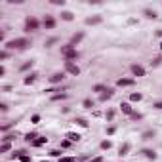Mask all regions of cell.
Returning a JSON list of instances; mask_svg holds the SVG:
<instances>
[{
    "label": "cell",
    "instance_id": "6da1fadb",
    "mask_svg": "<svg viewBox=\"0 0 162 162\" xmlns=\"http://www.w3.org/2000/svg\"><path fill=\"white\" fill-rule=\"evenodd\" d=\"M31 46V40L29 38H15V40H10L8 44H6V48L8 50H25V48Z\"/></svg>",
    "mask_w": 162,
    "mask_h": 162
},
{
    "label": "cell",
    "instance_id": "7a4b0ae2",
    "mask_svg": "<svg viewBox=\"0 0 162 162\" xmlns=\"http://www.w3.org/2000/svg\"><path fill=\"white\" fill-rule=\"evenodd\" d=\"M61 56L65 57V61H73V59H78V51L74 50V46L65 44V46H61Z\"/></svg>",
    "mask_w": 162,
    "mask_h": 162
},
{
    "label": "cell",
    "instance_id": "3957f363",
    "mask_svg": "<svg viewBox=\"0 0 162 162\" xmlns=\"http://www.w3.org/2000/svg\"><path fill=\"white\" fill-rule=\"evenodd\" d=\"M38 27H40V21H38L36 17H32V15H29V17L25 19V31H27V32L38 31Z\"/></svg>",
    "mask_w": 162,
    "mask_h": 162
},
{
    "label": "cell",
    "instance_id": "277c9868",
    "mask_svg": "<svg viewBox=\"0 0 162 162\" xmlns=\"http://www.w3.org/2000/svg\"><path fill=\"white\" fill-rule=\"evenodd\" d=\"M65 71H67L69 74H73V76H78L80 74V67L74 65L73 61H65Z\"/></svg>",
    "mask_w": 162,
    "mask_h": 162
},
{
    "label": "cell",
    "instance_id": "5b68a950",
    "mask_svg": "<svg viewBox=\"0 0 162 162\" xmlns=\"http://www.w3.org/2000/svg\"><path fill=\"white\" fill-rule=\"evenodd\" d=\"M42 25H44V27L46 29H56V25H57V21H56V17H54V15H46V17L42 19Z\"/></svg>",
    "mask_w": 162,
    "mask_h": 162
},
{
    "label": "cell",
    "instance_id": "8992f818",
    "mask_svg": "<svg viewBox=\"0 0 162 162\" xmlns=\"http://www.w3.org/2000/svg\"><path fill=\"white\" fill-rule=\"evenodd\" d=\"M134 82H135L134 78H118L116 80V86L118 88H128V86H134Z\"/></svg>",
    "mask_w": 162,
    "mask_h": 162
},
{
    "label": "cell",
    "instance_id": "52a82bcc",
    "mask_svg": "<svg viewBox=\"0 0 162 162\" xmlns=\"http://www.w3.org/2000/svg\"><path fill=\"white\" fill-rule=\"evenodd\" d=\"M65 80V74L63 73H56V74H51L50 76V82L51 84H61Z\"/></svg>",
    "mask_w": 162,
    "mask_h": 162
},
{
    "label": "cell",
    "instance_id": "ba28073f",
    "mask_svg": "<svg viewBox=\"0 0 162 162\" xmlns=\"http://www.w3.org/2000/svg\"><path fill=\"white\" fill-rule=\"evenodd\" d=\"M132 73H134L135 76H145V67H141V65H132Z\"/></svg>",
    "mask_w": 162,
    "mask_h": 162
},
{
    "label": "cell",
    "instance_id": "9c48e42d",
    "mask_svg": "<svg viewBox=\"0 0 162 162\" xmlns=\"http://www.w3.org/2000/svg\"><path fill=\"white\" fill-rule=\"evenodd\" d=\"M113 95H115V90H113V88H107L105 92L99 95V99H101V101H107V99H111Z\"/></svg>",
    "mask_w": 162,
    "mask_h": 162
},
{
    "label": "cell",
    "instance_id": "30bf717a",
    "mask_svg": "<svg viewBox=\"0 0 162 162\" xmlns=\"http://www.w3.org/2000/svg\"><path fill=\"white\" fill-rule=\"evenodd\" d=\"M101 21H103L101 15H93V17H88V19H86V25H99Z\"/></svg>",
    "mask_w": 162,
    "mask_h": 162
},
{
    "label": "cell",
    "instance_id": "8fae6325",
    "mask_svg": "<svg viewBox=\"0 0 162 162\" xmlns=\"http://www.w3.org/2000/svg\"><path fill=\"white\" fill-rule=\"evenodd\" d=\"M141 154H143V157H147L149 160H154V158H157V153H154L153 149H143V151H141Z\"/></svg>",
    "mask_w": 162,
    "mask_h": 162
},
{
    "label": "cell",
    "instance_id": "7c38bea8",
    "mask_svg": "<svg viewBox=\"0 0 162 162\" xmlns=\"http://www.w3.org/2000/svg\"><path fill=\"white\" fill-rule=\"evenodd\" d=\"M130 149H132V145H130V143L120 145V149H118V154H120V157H126V154L130 153Z\"/></svg>",
    "mask_w": 162,
    "mask_h": 162
},
{
    "label": "cell",
    "instance_id": "4fadbf2b",
    "mask_svg": "<svg viewBox=\"0 0 162 162\" xmlns=\"http://www.w3.org/2000/svg\"><path fill=\"white\" fill-rule=\"evenodd\" d=\"M82 38H84V32H76V34H73V38H71L69 44H71V46H74V44H78Z\"/></svg>",
    "mask_w": 162,
    "mask_h": 162
},
{
    "label": "cell",
    "instance_id": "5bb4252c",
    "mask_svg": "<svg viewBox=\"0 0 162 162\" xmlns=\"http://www.w3.org/2000/svg\"><path fill=\"white\" fill-rule=\"evenodd\" d=\"M143 15L147 19H157V12H154V10H151V8H145L143 10Z\"/></svg>",
    "mask_w": 162,
    "mask_h": 162
},
{
    "label": "cell",
    "instance_id": "9a60e30c",
    "mask_svg": "<svg viewBox=\"0 0 162 162\" xmlns=\"http://www.w3.org/2000/svg\"><path fill=\"white\" fill-rule=\"evenodd\" d=\"M46 143H48V137H38L36 141H32L31 145L32 147H42V145H46Z\"/></svg>",
    "mask_w": 162,
    "mask_h": 162
},
{
    "label": "cell",
    "instance_id": "2e32d148",
    "mask_svg": "<svg viewBox=\"0 0 162 162\" xmlns=\"http://www.w3.org/2000/svg\"><path fill=\"white\" fill-rule=\"evenodd\" d=\"M61 19H63V21H73L74 15L71 14V12H67V10H65V12H61Z\"/></svg>",
    "mask_w": 162,
    "mask_h": 162
},
{
    "label": "cell",
    "instance_id": "e0dca14e",
    "mask_svg": "<svg viewBox=\"0 0 162 162\" xmlns=\"http://www.w3.org/2000/svg\"><path fill=\"white\" fill-rule=\"evenodd\" d=\"M36 76H38L36 73H31V74H29V76H25V80H23V82H25V84H27V86H29V84H32V82H34V80H36Z\"/></svg>",
    "mask_w": 162,
    "mask_h": 162
},
{
    "label": "cell",
    "instance_id": "ac0fdd59",
    "mask_svg": "<svg viewBox=\"0 0 162 162\" xmlns=\"http://www.w3.org/2000/svg\"><path fill=\"white\" fill-rule=\"evenodd\" d=\"M120 109H122V113H126V115H132V105L130 103H120Z\"/></svg>",
    "mask_w": 162,
    "mask_h": 162
},
{
    "label": "cell",
    "instance_id": "d6986e66",
    "mask_svg": "<svg viewBox=\"0 0 162 162\" xmlns=\"http://www.w3.org/2000/svg\"><path fill=\"white\" fill-rule=\"evenodd\" d=\"M67 139H69L71 143H74V141H80V135L74 134V132H69V134H67Z\"/></svg>",
    "mask_w": 162,
    "mask_h": 162
},
{
    "label": "cell",
    "instance_id": "ffe728a7",
    "mask_svg": "<svg viewBox=\"0 0 162 162\" xmlns=\"http://www.w3.org/2000/svg\"><path fill=\"white\" fill-rule=\"evenodd\" d=\"M36 137L38 135L34 134V132H29V134L25 135V141H27V143H32V141H36Z\"/></svg>",
    "mask_w": 162,
    "mask_h": 162
},
{
    "label": "cell",
    "instance_id": "44dd1931",
    "mask_svg": "<svg viewBox=\"0 0 162 162\" xmlns=\"http://www.w3.org/2000/svg\"><path fill=\"white\" fill-rule=\"evenodd\" d=\"M153 137H154V130H147L141 134V139H153Z\"/></svg>",
    "mask_w": 162,
    "mask_h": 162
},
{
    "label": "cell",
    "instance_id": "7402d4cb",
    "mask_svg": "<svg viewBox=\"0 0 162 162\" xmlns=\"http://www.w3.org/2000/svg\"><path fill=\"white\" fill-rule=\"evenodd\" d=\"M99 147H101L103 151H109V149L113 147V143H111V141H109V139H105V141H101V145H99Z\"/></svg>",
    "mask_w": 162,
    "mask_h": 162
},
{
    "label": "cell",
    "instance_id": "603a6c76",
    "mask_svg": "<svg viewBox=\"0 0 162 162\" xmlns=\"http://www.w3.org/2000/svg\"><path fill=\"white\" fill-rule=\"evenodd\" d=\"M59 99H67V93H54L51 101H59Z\"/></svg>",
    "mask_w": 162,
    "mask_h": 162
},
{
    "label": "cell",
    "instance_id": "cb8c5ba5",
    "mask_svg": "<svg viewBox=\"0 0 162 162\" xmlns=\"http://www.w3.org/2000/svg\"><path fill=\"white\" fill-rule=\"evenodd\" d=\"M130 99H132V101H141V99H143V95H141L139 92H134L132 95H130Z\"/></svg>",
    "mask_w": 162,
    "mask_h": 162
},
{
    "label": "cell",
    "instance_id": "d4e9b609",
    "mask_svg": "<svg viewBox=\"0 0 162 162\" xmlns=\"http://www.w3.org/2000/svg\"><path fill=\"white\" fill-rule=\"evenodd\" d=\"M105 86H103V84H97V86H93V92H97V93H99V95H101V93L103 92H105Z\"/></svg>",
    "mask_w": 162,
    "mask_h": 162
},
{
    "label": "cell",
    "instance_id": "484cf974",
    "mask_svg": "<svg viewBox=\"0 0 162 162\" xmlns=\"http://www.w3.org/2000/svg\"><path fill=\"white\" fill-rule=\"evenodd\" d=\"M32 65H34V61H27V63H23V65H21V69H19V71H29V69L32 67Z\"/></svg>",
    "mask_w": 162,
    "mask_h": 162
},
{
    "label": "cell",
    "instance_id": "4316f807",
    "mask_svg": "<svg viewBox=\"0 0 162 162\" xmlns=\"http://www.w3.org/2000/svg\"><path fill=\"white\" fill-rule=\"evenodd\" d=\"M82 105H84V109H92V107H93V101H92V99H84Z\"/></svg>",
    "mask_w": 162,
    "mask_h": 162
},
{
    "label": "cell",
    "instance_id": "83f0119b",
    "mask_svg": "<svg viewBox=\"0 0 162 162\" xmlns=\"http://www.w3.org/2000/svg\"><path fill=\"white\" fill-rule=\"evenodd\" d=\"M74 122H76L78 126H82V128H88V120H84V118H76Z\"/></svg>",
    "mask_w": 162,
    "mask_h": 162
},
{
    "label": "cell",
    "instance_id": "f1b7e54d",
    "mask_svg": "<svg viewBox=\"0 0 162 162\" xmlns=\"http://www.w3.org/2000/svg\"><path fill=\"white\" fill-rule=\"evenodd\" d=\"M130 118H132V120H141V118H143V115H139V113H132V115H130Z\"/></svg>",
    "mask_w": 162,
    "mask_h": 162
},
{
    "label": "cell",
    "instance_id": "f546056e",
    "mask_svg": "<svg viewBox=\"0 0 162 162\" xmlns=\"http://www.w3.org/2000/svg\"><path fill=\"white\" fill-rule=\"evenodd\" d=\"M105 118H107V120H113V118H115V111H113V109H109V111L105 113Z\"/></svg>",
    "mask_w": 162,
    "mask_h": 162
},
{
    "label": "cell",
    "instance_id": "4dcf8cb0",
    "mask_svg": "<svg viewBox=\"0 0 162 162\" xmlns=\"http://www.w3.org/2000/svg\"><path fill=\"white\" fill-rule=\"evenodd\" d=\"M10 149H12V145H10V143H2V147H0V153H8Z\"/></svg>",
    "mask_w": 162,
    "mask_h": 162
},
{
    "label": "cell",
    "instance_id": "1f68e13d",
    "mask_svg": "<svg viewBox=\"0 0 162 162\" xmlns=\"http://www.w3.org/2000/svg\"><path fill=\"white\" fill-rule=\"evenodd\" d=\"M59 162H76V158L74 157H61Z\"/></svg>",
    "mask_w": 162,
    "mask_h": 162
},
{
    "label": "cell",
    "instance_id": "d6a6232c",
    "mask_svg": "<svg viewBox=\"0 0 162 162\" xmlns=\"http://www.w3.org/2000/svg\"><path fill=\"white\" fill-rule=\"evenodd\" d=\"M151 63H153L154 67H157V65H160V63H162V54H160V56H158V57H154V59L151 61Z\"/></svg>",
    "mask_w": 162,
    "mask_h": 162
},
{
    "label": "cell",
    "instance_id": "836d02e7",
    "mask_svg": "<svg viewBox=\"0 0 162 162\" xmlns=\"http://www.w3.org/2000/svg\"><path fill=\"white\" fill-rule=\"evenodd\" d=\"M19 160H21V162H31V157L25 153V154H21V157H19Z\"/></svg>",
    "mask_w": 162,
    "mask_h": 162
},
{
    "label": "cell",
    "instance_id": "e575fe53",
    "mask_svg": "<svg viewBox=\"0 0 162 162\" xmlns=\"http://www.w3.org/2000/svg\"><path fill=\"white\" fill-rule=\"evenodd\" d=\"M56 42H57V38L54 36V38H50V40H46V46L50 48V46H54V44H56Z\"/></svg>",
    "mask_w": 162,
    "mask_h": 162
},
{
    "label": "cell",
    "instance_id": "d590c367",
    "mask_svg": "<svg viewBox=\"0 0 162 162\" xmlns=\"http://www.w3.org/2000/svg\"><path fill=\"white\" fill-rule=\"evenodd\" d=\"M51 4H56V6H61V8H63V6H65V0H51Z\"/></svg>",
    "mask_w": 162,
    "mask_h": 162
},
{
    "label": "cell",
    "instance_id": "8d00e7d4",
    "mask_svg": "<svg viewBox=\"0 0 162 162\" xmlns=\"http://www.w3.org/2000/svg\"><path fill=\"white\" fill-rule=\"evenodd\" d=\"M67 147H71V141H69V139H65V141H61V149H67Z\"/></svg>",
    "mask_w": 162,
    "mask_h": 162
},
{
    "label": "cell",
    "instance_id": "74e56055",
    "mask_svg": "<svg viewBox=\"0 0 162 162\" xmlns=\"http://www.w3.org/2000/svg\"><path fill=\"white\" fill-rule=\"evenodd\" d=\"M50 154H51V157H59V158H61V151H57V149L50 151Z\"/></svg>",
    "mask_w": 162,
    "mask_h": 162
},
{
    "label": "cell",
    "instance_id": "f35d334b",
    "mask_svg": "<svg viewBox=\"0 0 162 162\" xmlns=\"http://www.w3.org/2000/svg\"><path fill=\"white\" fill-rule=\"evenodd\" d=\"M8 57H10V51H2V54H0V59H8Z\"/></svg>",
    "mask_w": 162,
    "mask_h": 162
},
{
    "label": "cell",
    "instance_id": "ab89813d",
    "mask_svg": "<svg viewBox=\"0 0 162 162\" xmlns=\"http://www.w3.org/2000/svg\"><path fill=\"white\" fill-rule=\"evenodd\" d=\"M32 122H34V124H38V122H40V115H32V118H31Z\"/></svg>",
    "mask_w": 162,
    "mask_h": 162
},
{
    "label": "cell",
    "instance_id": "60d3db41",
    "mask_svg": "<svg viewBox=\"0 0 162 162\" xmlns=\"http://www.w3.org/2000/svg\"><path fill=\"white\" fill-rule=\"evenodd\" d=\"M115 132H116V128H115V126H111V128H107V134H109V135H113Z\"/></svg>",
    "mask_w": 162,
    "mask_h": 162
},
{
    "label": "cell",
    "instance_id": "b9f144b4",
    "mask_svg": "<svg viewBox=\"0 0 162 162\" xmlns=\"http://www.w3.org/2000/svg\"><path fill=\"white\" fill-rule=\"evenodd\" d=\"M153 107H154V109H158V111H162V101H157Z\"/></svg>",
    "mask_w": 162,
    "mask_h": 162
},
{
    "label": "cell",
    "instance_id": "7bdbcfd3",
    "mask_svg": "<svg viewBox=\"0 0 162 162\" xmlns=\"http://www.w3.org/2000/svg\"><path fill=\"white\" fill-rule=\"evenodd\" d=\"M90 162H103V157H95V158H92Z\"/></svg>",
    "mask_w": 162,
    "mask_h": 162
},
{
    "label": "cell",
    "instance_id": "ee69618b",
    "mask_svg": "<svg viewBox=\"0 0 162 162\" xmlns=\"http://www.w3.org/2000/svg\"><path fill=\"white\" fill-rule=\"evenodd\" d=\"M0 109H2V113H6V111H8V105H6V103H2V105H0Z\"/></svg>",
    "mask_w": 162,
    "mask_h": 162
},
{
    "label": "cell",
    "instance_id": "f6af8a7d",
    "mask_svg": "<svg viewBox=\"0 0 162 162\" xmlns=\"http://www.w3.org/2000/svg\"><path fill=\"white\" fill-rule=\"evenodd\" d=\"M157 36H158V38H162V29H160V31H157Z\"/></svg>",
    "mask_w": 162,
    "mask_h": 162
},
{
    "label": "cell",
    "instance_id": "bcb514c9",
    "mask_svg": "<svg viewBox=\"0 0 162 162\" xmlns=\"http://www.w3.org/2000/svg\"><path fill=\"white\" fill-rule=\"evenodd\" d=\"M160 51H162V42H160Z\"/></svg>",
    "mask_w": 162,
    "mask_h": 162
},
{
    "label": "cell",
    "instance_id": "7dc6e473",
    "mask_svg": "<svg viewBox=\"0 0 162 162\" xmlns=\"http://www.w3.org/2000/svg\"><path fill=\"white\" fill-rule=\"evenodd\" d=\"M42 162H50V160H42Z\"/></svg>",
    "mask_w": 162,
    "mask_h": 162
}]
</instances>
